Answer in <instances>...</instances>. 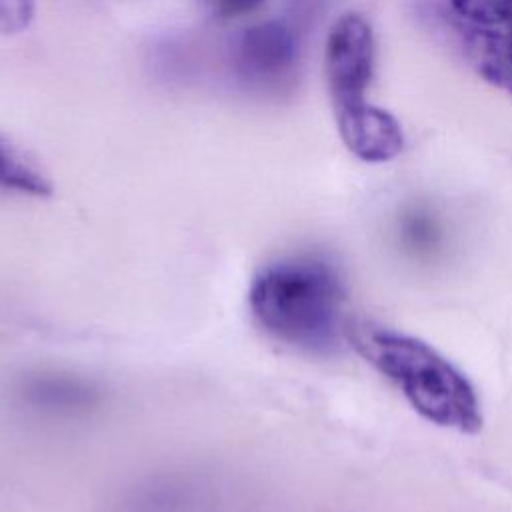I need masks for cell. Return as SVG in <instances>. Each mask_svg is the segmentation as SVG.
<instances>
[{"mask_svg":"<svg viewBox=\"0 0 512 512\" xmlns=\"http://www.w3.org/2000/svg\"><path fill=\"white\" fill-rule=\"evenodd\" d=\"M376 42L370 22L346 12L336 18L326 36L324 70L332 110H344L366 100L374 74Z\"/></svg>","mask_w":512,"mask_h":512,"instance_id":"3","label":"cell"},{"mask_svg":"<svg viewBox=\"0 0 512 512\" xmlns=\"http://www.w3.org/2000/svg\"><path fill=\"white\" fill-rule=\"evenodd\" d=\"M448 4L470 26L498 28L512 22V0H448Z\"/></svg>","mask_w":512,"mask_h":512,"instance_id":"8","label":"cell"},{"mask_svg":"<svg viewBox=\"0 0 512 512\" xmlns=\"http://www.w3.org/2000/svg\"><path fill=\"white\" fill-rule=\"evenodd\" d=\"M334 118L344 146L364 162H388L404 148L400 122L368 100L336 110Z\"/></svg>","mask_w":512,"mask_h":512,"instance_id":"4","label":"cell"},{"mask_svg":"<svg viewBox=\"0 0 512 512\" xmlns=\"http://www.w3.org/2000/svg\"><path fill=\"white\" fill-rule=\"evenodd\" d=\"M0 192L30 198H48L52 182L38 162L0 134Z\"/></svg>","mask_w":512,"mask_h":512,"instance_id":"7","label":"cell"},{"mask_svg":"<svg viewBox=\"0 0 512 512\" xmlns=\"http://www.w3.org/2000/svg\"><path fill=\"white\" fill-rule=\"evenodd\" d=\"M214 12L220 18H238L254 12L264 0H212Z\"/></svg>","mask_w":512,"mask_h":512,"instance_id":"10","label":"cell"},{"mask_svg":"<svg viewBox=\"0 0 512 512\" xmlns=\"http://www.w3.org/2000/svg\"><path fill=\"white\" fill-rule=\"evenodd\" d=\"M36 12L34 0H0V32L16 34L28 28Z\"/></svg>","mask_w":512,"mask_h":512,"instance_id":"9","label":"cell"},{"mask_svg":"<svg viewBox=\"0 0 512 512\" xmlns=\"http://www.w3.org/2000/svg\"><path fill=\"white\" fill-rule=\"evenodd\" d=\"M508 32H510V36H512V22L508 24Z\"/></svg>","mask_w":512,"mask_h":512,"instance_id":"11","label":"cell"},{"mask_svg":"<svg viewBox=\"0 0 512 512\" xmlns=\"http://www.w3.org/2000/svg\"><path fill=\"white\" fill-rule=\"evenodd\" d=\"M296 58V40L278 20L248 26L236 42V66L250 80H272L284 74Z\"/></svg>","mask_w":512,"mask_h":512,"instance_id":"5","label":"cell"},{"mask_svg":"<svg viewBox=\"0 0 512 512\" xmlns=\"http://www.w3.org/2000/svg\"><path fill=\"white\" fill-rule=\"evenodd\" d=\"M464 54L478 76L512 96V36L508 30L468 24Z\"/></svg>","mask_w":512,"mask_h":512,"instance_id":"6","label":"cell"},{"mask_svg":"<svg viewBox=\"0 0 512 512\" xmlns=\"http://www.w3.org/2000/svg\"><path fill=\"white\" fill-rule=\"evenodd\" d=\"M346 340L428 422L460 434L482 428L474 386L430 344L372 320L348 322Z\"/></svg>","mask_w":512,"mask_h":512,"instance_id":"2","label":"cell"},{"mask_svg":"<svg viewBox=\"0 0 512 512\" xmlns=\"http://www.w3.org/2000/svg\"><path fill=\"white\" fill-rule=\"evenodd\" d=\"M344 284L338 270L312 254L262 266L250 282L248 306L274 340L310 354L334 352L344 340Z\"/></svg>","mask_w":512,"mask_h":512,"instance_id":"1","label":"cell"}]
</instances>
